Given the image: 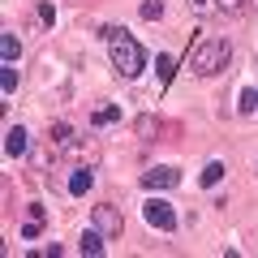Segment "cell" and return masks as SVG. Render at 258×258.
Segmentation results:
<instances>
[{
  "label": "cell",
  "mask_w": 258,
  "mask_h": 258,
  "mask_svg": "<svg viewBox=\"0 0 258 258\" xmlns=\"http://www.w3.org/2000/svg\"><path fill=\"white\" fill-rule=\"evenodd\" d=\"M91 185H95V168H86V164H82V168H74V172H69V185H64V189L74 194V198H82Z\"/></svg>",
  "instance_id": "obj_7"
},
{
  "label": "cell",
  "mask_w": 258,
  "mask_h": 258,
  "mask_svg": "<svg viewBox=\"0 0 258 258\" xmlns=\"http://www.w3.org/2000/svg\"><path fill=\"white\" fill-rule=\"evenodd\" d=\"M116 120H120V108H116V103L91 112V129H108V125H116Z\"/></svg>",
  "instance_id": "obj_11"
},
{
  "label": "cell",
  "mask_w": 258,
  "mask_h": 258,
  "mask_svg": "<svg viewBox=\"0 0 258 258\" xmlns=\"http://www.w3.org/2000/svg\"><path fill=\"white\" fill-rule=\"evenodd\" d=\"M30 151V134L22 125H9V134H5V155H13V159H22Z\"/></svg>",
  "instance_id": "obj_6"
},
{
  "label": "cell",
  "mask_w": 258,
  "mask_h": 258,
  "mask_svg": "<svg viewBox=\"0 0 258 258\" xmlns=\"http://www.w3.org/2000/svg\"><path fill=\"white\" fill-rule=\"evenodd\" d=\"M69 134H74V129H69V120H52V125H47V142H52V147H64V142H69Z\"/></svg>",
  "instance_id": "obj_12"
},
{
  "label": "cell",
  "mask_w": 258,
  "mask_h": 258,
  "mask_svg": "<svg viewBox=\"0 0 258 258\" xmlns=\"http://www.w3.org/2000/svg\"><path fill=\"white\" fill-rule=\"evenodd\" d=\"M224 172H228V168H224V159H211V164L198 172V185H203V189H215V185L224 181Z\"/></svg>",
  "instance_id": "obj_10"
},
{
  "label": "cell",
  "mask_w": 258,
  "mask_h": 258,
  "mask_svg": "<svg viewBox=\"0 0 258 258\" xmlns=\"http://www.w3.org/2000/svg\"><path fill=\"white\" fill-rule=\"evenodd\" d=\"M108 56H112V69H116L120 78H138L142 69H147V47L129 35V30H125L120 39H112V43H108Z\"/></svg>",
  "instance_id": "obj_2"
},
{
  "label": "cell",
  "mask_w": 258,
  "mask_h": 258,
  "mask_svg": "<svg viewBox=\"0 0 258 258\" xmlns=\"http://www.w3.org/2000/svg\"><path fill=\"white\" fill-rule=\"evenodd\" d=\"M189 5H194V9H198V13H207V9H211V5H215V0H189Z\"/></svg>",
  "instance_id": "obj_19"
},
{
  "label": "cell",
  "mask_w": 258,
  "mask_h": 258,
  "mask_svg": "<svg viewBox=\"0 0 258 258\" xmlns=\"http://www.w3.org/2000/svg\"><path fill=\"white\" fill-rule=\"evenodd\" d=\"M95 228H99L103 237H120V232H125V220H120V211L112 203H99L95 207Z\"/></svg>",
  "instance_id": "obj_5"
},
{
  "label": "cell",
  "mask_w": 258,
  "mask_h": 258,
  "mask_svg": "<svg viewBox=\"0 0 258 258\" xmlns=\"http://www.w3.org/2000/svg\"><path fill=\"white\" fill-rule=\"evenodd\" d=\"M0 91H5V99L18 91V69H13V64H5V69H0Z\"/></svg>",
  "instance_id": "obj_15"
},
{
  "label": "cell",
  "mask_w": 258,
  "mask_h": 258,
  "mask_svg": "<svg viewBox=\"0 0 258 258\" xmlns=\"http://www.w3.org/2000/svg\"><path fill=\"white\" fill-rule=\"evenodd\" d=\"M241 5H245V0H215V9H228V13H237Z\"/></svg>",
  "instance_id": "obj_18"
},
{
  "label": "cell",
  "mask_w": 258,
  "mask_h": 258,
  "mask_svg": "<svg viewBox=\"0 0 258 258\" xmlns=\"http://www.w3.org/2000/svg\"><path fill=\"white\" fill-rule=\"evenodd\" d=\"M142 220H147L151 228H159V232H176V228H181V220H176L172 203H168V198H155V194H151L147 207H142Z\"/></svg>",
  "instance_id": "obj_3"
},
{
  "label": "cell",
  "mask_w": 258,
  "mask_h": 258,
  "mask_svg": "<svg viewBox=\"0 0 258 258\" xmlns=\"http://www.w3.org/2000/svg\"><path fill=\"white\" fill-rule=\"evenodd\" d=\"M39 232H43V220H26L22 224V241H35Z\"/></svg>",
  "instance_id": "obj_17"
},
{
  "label": "cell",
  "mask_w": 258,
  "mask_h": 258,
  "mask_svg": "<svg viewBox=\"0 0 258 258\" xmlns=\"http://www.w3.org/2000/svg\"><path fill=\"white\" fill-rule=\"evenodd\" d=\"M176 185H181V168H172V164H159V168H147V172H142V189L147 194L176 189Z\"/></svg>",
  "instance_id": "obj_4"
},
{
  "label": "cell",
  "mask_w": 258,
  "mask_h": 258,
  "mask_svg": "<svg viewBox=\"0 0 258 258\" xmlns=\"http://www.w3.org/2000/svg\"><path fill=\"white\" fill-rule=\"evenodd\" d=\"M237 112H241V116H254V112H258V91H254V86H245V91H241Z\"/></svg>",
  "instance_id": "obj_14"
},
{
  "label": "cell",
  "mask_w": 258,
  "mask_h": 258,
  "mask_svg": "<svg viewBox=\"0 0 258 258\" xmlns=\"http://www.w3.org/2000/svg\"><path fill=\"white\" fill-rule=\"evenodd\" d=\"M155 74H159V82H172V74H176V60H172V56H168V52H159L155 56Z\"/></svg>",
  "instance_id": "obj_13"
},
{
  "label": "cell",
  "mask_w": 258,
  "mask_h": 258,
  "mask_svg": "<svg viewBox=\"0 0 258 258\" xmlns=\"http://www.w3.org/2000/svg\"><path fill=\"white\" fill-rule=\"evenodd\" d=\"M228 60H232V43H228V39H203V43L189 52V69H194L198 78L224 74V69H228Z\"/></svg>",
  "instance_id": "obj_1"
},
{
  "label": "cell",
  "mask_w": 258,
  "mask_h": 258,
  "mask_svg": "<svg viewBox=\"0 0 258 258\" xmlns=\"http://www.w3.org/2000/svg\"><path fill=\"white\" fill-rule=\"evenodd\" d=\"M78 249H82L86 258H103V249H108V245H103V232L99 228H86L82 237H78Z\"/></svg>",
  "instance_id": "obj_8"
},
{
  "label": "cell",
  "mask_w": 258,
  "mask_h": 258,
  "mask_svg": "<svg viewBox=\"0 0 258 258\" xmlns=\"http://www.w3.org/2000/svg\"><path fill=\"white\" fill-rule=\"evenodd\" d=\"M164 18V0H142V22H159Z\"/></svg>",
  "instance_id": "obj_16"
},
{
  "label": "cell",
  "mask_w": 258,
  "mask_h": 258,
  "mask_svg": "<svg viewBox=\"0 0 258 258\" xmlns=\"http://www.w3.org/2000/svg\"><path fill=\"white\" fill-rule=\"evenodd\" d=\"M18 56H22V39L13 35V30H0V60H5V64H13Z\"/></svg>",
  "instance_id": "obj_9"
}]
</instances>
